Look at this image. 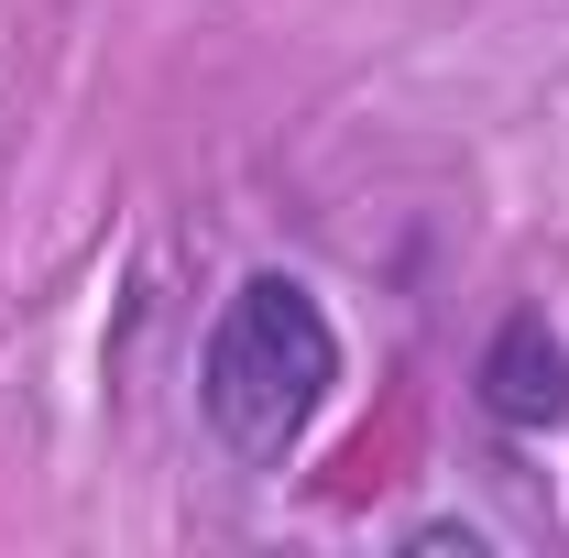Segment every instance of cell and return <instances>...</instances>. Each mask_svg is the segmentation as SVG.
I'll return each mask as SVG.
<instances>
[{
  "label": "cell",
  "instance_id": "cell-1",
  "mask_svg": "<svg viewBox=\"0 0 569 558\" xmlns=\"http://www.w3.org/2000/svg\"><path fill=\"white\" fill-rule=\"evenodd\" d=\"M340 395V329L307 275H241L198 350V417L241 471H274Z\"/></svg>",
  "mask_w": 569,
  "mask_h": 558
},
{
  "label": "cell",
  "instance_id": "cell-2",
  "mask_svg": "<svg viewBox=\"0 0 569 558\" xmlns=\"http://www.w3.org/2000/svg\"><path fill=\"white\" fill-rule=\"evenodd\" d=\"M482 417L503 427V438H537V427L569 417V340L537 318V307H515L493 340H482Z\"/></svg>",
  "mask_w": 569,
  "mask_h": 558
},
{
  "label": "cell",
  "instance_id": "cell-3",
  "mask_svg": "<svg viewBox=\"0 0 569 558\" xmlns=\"http://www.w3.org/2000/svg\"><path fill=\"white\" fill-rule=\"evenodd\" d=\"M406 548H460V558H482V526H449V515H438V526H406Z\"/></svg>",
  "mask_w": 569,
  "mask_h": 558
}]
</instances>
